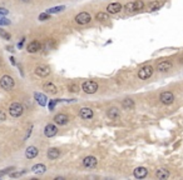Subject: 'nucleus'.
<instances>
[{"mask_svg":"<svg viewBox=\"0 0 183 180\" xmlns=\"http://www.w3.org/2000/svg\"><path fill=\"white\" fill-rule=\"evenodd\" d=\"M59 150L55 149V148H52V149H49L48 151V158L49 159H52V160H55L56 158H59Z\"/></svg>","mask_w":183,"mask_h":180,"instance_id":"20","label":"nucleus"},{"mask_svg":"<svg viewBox=\"0 0 183 180\" xmlns=\"http://www.w3.org/2000/svg\"><path fill=\"white\" fill-rule=\"evenodd\" d=\"M38 155V149L35 147H29L25 151V156L28 159H33V158H35Z\"/></svg>","mask_w":183,"mask_h":180,"instance_id":"16","label":"nucleus"},{"mask_svg":"<svg viewBox=\"0 0 183 180\" xmlns=\"http://www.w3.org/2000/svg\"><path fill=\"white\" fill-rule=\"evenodd\" d=\"M108 116H109L111 119L115 120L119 118V110L117 108H111L109 110H108Z\"/></svg>","mask_w":183,"mask_h":180,"instance_id":"19","label":"nucleus"},{"mask_svg":"<svg viewBox=\"0 0 183 180\" xmlns=\"http://www.w3.org/2000/svg\"><path fill=\"white\" fill-rule=\"evenodd\" d=\"M10 24V20H8L5 18H2L0 19V25H9Z\"/></svg>","mask_w":183,"mask_h":180,"instance_id":"31","label":"nucleus"},{"mask_svg":"<svg viewBox=\"0 0 183 180\" xmlns=\"http://www.w3.org/2000/svg\"><path fill=\"white\" fill-rule=\"evenodd\" d=\"M157 178H158V179H168V178H169L168 170H165V169H163V168L158 169V170H157Z\"/></svg>","mask_w":183,"mask_h":180,"instance_id":"18","label":"nucleus"},{"mask_svg":"<svg viewBox=\"0 0 183 180\" xmlns=\"http://www.w3.org/2000/svg\"><path fill=\"white\" fill-rule=\"evenodd\" d=\"M6 14H8V10L4 9V8H0V16H4V15H6Z\"/></svg>","mask_w":183,"mask_h":180,"instance_id":"34","label":"nucleus"},{"mask_svg":"<svg viewBox=\"0 0 183 180\" xmlns=\"http://www.w3.org/2000/svg\"><path fill=\"white\" fill-rule=\"evenodd\" d=\"M23 111H24V108L21 104H19V103H14V104H11L10 109H9V113L11 116L14 118H18L23 114Z\"/></svg>","mask_w":183,"mask_h":180,"instance_id":"4","label":"nucleus"},{"mask_svg":"<svg viewBox=\"0 0 183 180\" xmlns=\"http://www.w3.org/2000/svg\"><path fill=\"white\" fill-rule=\"evenodd\" d=\"M31 170H33V173H35V174H43V173H45L47 168H45V165H43V164H37V165L33 166Z\"/></svg>","mask_w":183,"mask_h":180,"instance_id":"21","label":"nucleus"},{"mask_svg":"<svg viewBox=\"0 0 183 180\" xmlns=\"http://www.w3.org/2000/svg\"><path fill=\"white\" fill-rule=\"evenodd\" d=\"M48 19H49V14H48V13H43V14L39 15V20H41V21L48 20Z\"/></svg>","mask_w":183,"mask_h":180,"instance_id":"29","label":"nucleus"},{"mask_svg":"<svg viewBox=\"0 0 183 180\" xmlns=\"http://www.w3.org/2000/svg\"><path fill=\"white\" fill-rule=\"evenodd\" d=\"M40 48H41V45L39 41H31L28 45V51L29 53H37V51L40 50Z\"/></svg>","mask_w":183,"mask_h":180,"instance_id":"15","label":"nucleus"},{"mask_svg":"<svg viewBox=\"0 0 183 180\" xmlns=\"http://www.w3.org/2000/svg\"><path fill=\"white\" fill-rule=\"evenodd\" d=\"M0 35H2L4 39H6V40H9V39H10V34L5 33V31H4V30H2V29H0Z\"/></svg>","mask_w":183,"mask_h":180,"instance_id":"30","label":"nucleus"},{"mask_svg":"<svg viewBox=\"0 0 183 180\" xmlns=\"http://www.w3.org/2000/svg\"><path fill=\"white\" fill-rule=\"evenodd\" d=\"M171 68H172V63L167 62V60H164V62H161L159 64H158L157 69L159 70V71H167V70L171 69Z\"/></svg>","mask_w":183,"mask_h":180,"instance_id":"14","label":"nucleus"},{"mask_svg":"<svg viewBox=\"0 0 183 180\" xmlns=\"http://www.w3.org/2000/svg\"><path fill=\"white\" fill-rule=\"evenodd\" d=\"M107 10L108 13H111V14H117L122 10V5L119 3H113V4H109L107 6Z\"/></svg>","mask_w":183,"mask_h":180,"instance_id":"9","label":"nucleus"},{"mask_svg":"<svg viewBox=\"0 0 183 180\" xmlns=\"http://www.w3.org/2000/svg\"><path fill=\"white\" fill-rule=\"evenodd\" d=\"M64 9H65V6H55V8H50L47 13L48 14H54V13H59V11H62Z\"/></svg>","mask_w":183,"mask_h":180,"instance_id":"25","label":"nucleus"},{"mask_svg":"<svg viewBox=\"0 0 183 180\" xmlns=\"http://www.w3.org/2000/svg\"><path fill=\"white\" fill-rule=\"evenodd\" d=\"M83 165L85 168H94L97 165V159L94 156H87L83 160Z\"/></svg>","mask_w":183,"mask_h":180,"instance_id":"12","label":"nucleus"},{"mask_svg":"<svg viewBox=\"0 0 183 180\" xmlns=\"http://www.w3.org/2000/svg\"><path fill=\"white\" fill-rule=\"evenodd\" d=\"M21 175V173H14V174H11V176H20Z\"/></svg>","mask_w":183,"mask_h":180,"instance_id":"36","label":"nucleus"},{"mask_svg":"<svg viewBox=\"0 0 183 180\" xmlns=\"http://www.w3.org/2000/svg\"><path fill=\"white\" fill-rule=\"evenodd\" d=\"M152 74H153V68H152L151 65H146V66H143L142 69L139 70L138 76H139V79L146 80V79H149V78H151Z\"/></svg>","mask_w":183,"mask_h":180,"instance_id":"2","label":"nucleus"},{"mask_svg":"<svg viewBox=\"0 0 183 180\" xmlns=\"http://www.w3.org/2000/svg\"><path fill=\"white\" fill-rule=\"evenodd\" d=\"M124 9H126L127 11H134V3H128V4H126Z\"/></svg>","mask_w":183,"mask_h":180,"instance_id":"28","label":"nucleus"},{"mask_svg":"<svg viewBox=\"0 0 183 180\" xmlns=\"http://www.w3.org/2000/svg\"><path fill=\"white\" fill-rule=\"evenodd\" d=\"M162 6V3H159V2H153V3H151L149 4V10L151 11H154V10H158L159 9V8Z\"/></svg>","mask_w":183,"mask_h":180,"instance_id":"24","label":"nucleus"},{"mask_svg":"<svg viewBox=\"0 0 183 180\" xmlns=\"http://www.w3.org/2000/svg\"><path fill=\"white\" fill-rule=\"evenodd\" d=\"M123 108H126V109H133V108H134V101H133L132 99L123 100Z\"/></svg>","mask_w":183,"mask_h":180,"instance_id":"23","label":"nucleus"},{"mask_svg":"<svg viewBox=\"0 0 183 180\" xmlns=\"http://www.w3.org/2000/svg\"><path fill=\"white\" fill-rule=\"evenodd\" d=\"M159 100L163 103V104L165 105H169L172 104V103L174 101V95L171 93V91H164L161 94V96H159Z\"/></svg>","mask_w":183,"mask_h":180,"instance_id":"5","label":"nucleus"},{"mask_svg":"<svg viewBox=\"0 0 183 180\" xmlns=\"http://www.w3.org/2000/svg\"><path fill=\"white\" fill-rule=\"evenodd\" d=\"M44 90L47 91V93H50V94H56V87H55V85L54 84H52V83H45L44 84Z\"/></svg>","mask_w":183,"mask_h":180,"instance_id":"17","label":"nucleus"},{"mask_svg":"<svg viewBox=\"0 0 183 180\" xmlns=\"http://www.w3.org/2000/svg\"><path fill=\"white\" fill-rule=\"evenodd\" d=\"M23 2H25V3H28V2H30V0H23Z\"/></svg>","mask_w":183,"mask_h":180,"instance_id":"37","label":"nucleus"},{"mask_svg":"<svg viewBox=\"0 0 183 180\" xmlns=\"http://www.w3.org/2000/svg\"><path fill=\"white\" fill-rule=\"evenodd\" d=\"M95 18H97V20L105 21V20H108V14H105V13H98Z\"/></svg>","mask_w":183,"mask_h":180,"instance_id":"27","label":"nucleus"},{"mask_svg":"<svg viewBox=\"0 0 183 180\" xmlns=\"http://www.w3.org/2000/svg\"><path fill=\"white\" fill-rule=\"evenodd\" d=\"M90 20H92V18H90V15H89L88 13H80V14H78V15L75 16V21H77L78 24H80V25L88 24Z\"/></svg>","mask_w":183,"mask_h":180,"instance_id":"6","label":"nucleus"},{"mask_svg":"<svg viewBox=\"0 0 183 180\" xmlns=\"http://www.w3.org/2000/svg\"><path fill=\"white\" fill-rule=\"evenodd\" d=\"M69 90H70V91H78L79 88L77 87V85H70V87H69Z\"/></svg>","mask_w":183,"mask_h":180,"instance_id":"33","label":"nucleus"},{"mask_svg":"<svg viewBox=\"0 0 183 180\" xmlns=\"http://www.w3.org/2000/svg\"><path fill=\"white\" fill-rule=\"evenodd\" d=\"M56 101H58V100H52V101H50V104H49V110H53V109H54V105L56 104Z\"/></svg>","mask_w":183,"mask_h":180,"instance_id":"32","label":"nucleus"},{"mask_svg":"<svg viewBox=\"0 0 183 180\" xmlns=\"http://www.w3.org/2000/svg\"><path fill=\"white\" fill-rule=\"evenodd\" d=\"M147 174H148V170L146 168H143V166H139V168H137L134 170V176L137 179H143V178L147 176Z\"/></svg>","mask_w":183,"mask_h":180,"instance_id":"11","label":"nucleus"},{"mask_svg":"<svg viewBox=\"0 0 183 180\" xmlns=\"http://www.w3.org/2000/svg\"><path fill=\"white\" fill-rule=\"evenodd\" d=\"M49 73H50V70H49V68L45 66V65H39L37 66V69H35V74L41 76V78H45V76L49 75Z\"/></svg>","mask_w":183,"mask_h":180,"instance_id":"8","label":"nucleus"},{"mask_svg":"<svg viewBox=\"0 0 183 180\" xmlns=\"http://www.w3.org/2000/svg\"><path fill=\"white\" fill-rule=\"evenodd\" d=\"M54 122H55L56 124H59V125H65L66 123L69 122V118L66 116L65 114H58V115H55V118H54Z\"/></svg>","mask_w":183,"mask_h":180,"instance_id":"10","label":"nucleus"},{"mask_svg":"<svg viewBox=\"0 0 183 180\" xmlns=\"http://www.w3.org/2000/svg\"><path fill=\"white\" fill-rule=\"evenodd\" d=\"M35 99H37V101L39 103V104L41 105V106H44V105H47V98H45V95H43V94H40V93H35Z\"/></svg>","mask_w":183,"mask_h":180,"instance_id":"22","label":"nucleus"},{"mask_svg":"<svg viewBox=\"0 0 183 180\" xmlns=\"http://www.w3.org/2000/svg\"><path fill=\"white\" fill-rule=\"evenodd\" d=\"M6 119V115L3 113V111L2 110H0V122H4V120Z\"/></svg>","mask_w":183,"mask_h":180,"instance_id":"35","label":"nucleus"},{"mask_svg":"<svg viewBox=\"0 0 183 180\" xmlns=\"http://www.w3.org/2000/svg\"><path fill=\"white\" fill-rule=\"evenodd\" d=\"M0 87H2L4 90H6V91L11 90L14 88V80H13V78H11V76H9V75H4L3 78H2V80H0Z\"/></svg>","mask_w":183,"mask_h":180,"instance_id":"1","label":"nucleus"},{"mask_svg":"<svg viewBox=\"0 0 183 180\" xmlns=\"http://www.w3.org/2000/svg\"><path fill=\"white\" fill-rule=\"evenodd\" d=\"M80 116L83 119H90L93 118V110L90 108H82L80 109Z\"/></svg>","mask_w":183,"mask_h":180,"instance_id":"13","label":"nucleus"},{"mask_svg":"<svg viewBox=\"0 0 183 180\" xmlns=\"http://www.w3.org/2000/svg\"><path fill=\"white\" fill-rule=\"evenodd\" d=\"M56 133H58V129H56V126L53 125V124H48L45 126V129H44V134H45V136H48V138H52V136L56 135Z\"/></svg>","mask_w":183,"mask_h":180,"instance_id":"7","label":"nucleus"},{"mask_svg":"<svg viewBox=\"0 0 183 180\" xmlns=\"http://www.w3.org/2000/svg\"><path fill=\"white\" fill-rule=\"evenodd\" d=\"M82 88H83V90H84L87 94H94L98 90V84L95 81H90L89 80V81L83 83Z\"/></svg>","mask_w":183,"mask_h":180,"instance_id":"3","label":"nucleus"},{"mask_svg":"<svg viewBox=\"0 0 183 180\" xmlns=\"http://www.w3.org/2000/svg\"><path fill=\"white\" fill-rule=\"evenodd\" d=\"M144 8V4L142 0H137V2H134V11H138V10H142Z\"/></svg>","mask_w":183,"mask_h":180,"instance_id":"26","label":"nucleus"}]
</instances>
